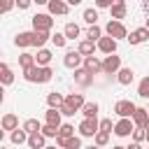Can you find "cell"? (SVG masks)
I'll return each mask as SVG.
<instances>
[{
  "mask_svg": "<svg viewBox=\"0 0 149 149\" xmlns=\"http://www.w3.org/2000/svg\"><path fill=\"white\" fill-rule=\"evenodd\" d=\"M23 77H26V81H33V84H47V81H51L54 70L49 65H33V68L23 70Z\"/></svg>",
  "mask_w": 149,
  "mask_h": 149,
  "instance_id": "1",
  "label": "cell"
},
{
  "mask_svg": "<svg viewBox=\"0 0 149 149\" xmlns=\"http://www.w3.org/2000/svg\"><path fill=\"white\" fill-rule=\"evenodd\" d=\"M105 33H107V35H112L114 40H126V37H128V30H126V26H123L121 21H116V19H109V21H107V26H105Z\"/></svg>",
  "mask_w": 149,
  "mask_h": 149,
  "instance_id": "2",
  "label": "cell"
},
{
  "mask_svg": "<svg viewBox=\"0 0 149 149\" xmlns=\"http://www.w3.org/2000/svg\"><path fill=\"white\" fill-rule=\"evenodd\" d=\"M51 28H54V19H51V14H35V16H33V30L51 33Z\"/></svg>",
  "mask_w": 149,
  "mask_h": 149,
  "instance_id": "3",
  "label": "cell"
},
{
  "mask_svg": "<svg viewBox=\"0 0 149 149\" xmlns=\"http://www.w3.org/2000/svg\"><path fill=\"white\" fill-rule=\"evenodd\" d=\"M98 130H100V121H98L95 116H91V119L84 116V121L79 123V135H81V137H93Z\"/></svg>",
  "mask_w": 149,
  "mask_h": 149,
  "instance_id": "4",
  "label": "cell"
},
{
  "mask_svg": "<svg viewBox=\"0 0 149 149\" xmlns=\"http://www.w3.org/2000/svg\"><path fill=\"white\" fill-rule=\"evenodd\" d=\"M119 70H121V56L107 54L105 61H102V72H105V74H116Z\"/></svg>",
  "mask_w": 149,
  "mask_h": 149,
  "instance_id": "5",
  "label": "cell"
},
{
  "mask_svg": "<svg viewBox=\"0 0 149 149\" xmlns=\"http://www.w3.org/2000/svg\"><path fill=\"white\" fill-rule=\"evenodd\" d=\"M133 130H135L133 119H119L114 123V135H119V137H128V135H133Z\"/></svg>",
  "mask_w": 149,
  "mask_h": 149,
  "instance_id": "6",
  "label": "cell"
},
{
  "mask_svg": "<svg viewBox=\"0 0 149 149\" xmlns=\"http://www.w3.org/2000/svg\"><path fill=\"white\" fill-rule=\"evenodd\" d=\"M135 105L130 102V100H119L116 105H114V112L121 116V119H133V114H135Z\"/></svg>",
  "mask_w": 149,
  "mask_h": 149,
  "instance_id": "7",
  "label": "cell"
},
{
  "mask_svg": "<svg viewBox=\"0 0 149 149\" xmlns=\"http://www.w3.org/2000/svg\"><path fill=\"white\" fill-rule=\"evenodd\" d=\"M49 14L51 16H65L68 12H70V5H68V0H49Z\"/></svg>",
  "mask_w": 149,
  "mask_h": 149,
  "instance_id": "8",
  "label": "cell"
},
{
  "mask_svg": "<svg viewBox=\"0 0 149 149\" xmlns=\"http://www.w3.org/2000/svg\"><path fill=\"white\" fill-rule=\"evenodd\" d=\"M81 63H84V56H81L79 51H74V49H72V51H68V54H65V58H63V65H65V68H70V70H77Z\"/></svg>",
  "mask_w": 149,
  "mask_h": 149,
  "instance_id": "9",
  "label": "cell"
},
{
  "mask_svg": "<svg viewBox=\"0 0 149 149\" xmlns=\"http://www.w3.org/2000/svg\"><path fill=\"white\" fill-rule=\"evenodd\" d=\"M98 49H100L102 54H116V40H114L112 35H105V37L98 40Z\"/></svg>",
  "mask_w": 149,
  "mask_h": 149,
  "instance_id": "10",
  "label": "cell"
},
{
  "mask_svg": "<svg viewBox=\"0 0 149 149\" xmlns=\"http://www.w3.org/2000/svg\"><path fill=\"white\" fill-rule=\"evenodd\" d=\"M84 68L91 74H98V72H102V61L98 56H84Z\"/></svg>",
  "mask_w": 149,
  "mask_h": 149,
  "instance_id": "11",
  "label": "cell"
},
{
  "mask_svg": "<svg viewBox=\"0 0 149 149\" xmlns=\"http://www.w3.org/2000/svg\"><path fill=\"white\" fill-rule=\"evenodd\" d=\"M74 81H77L79 86H91V84H93V74H91L86 68H77V70H74Z\"/></svg>",
  "mask_w": 149,
  "mask_h": 149,
  "instance_id": "12",
  "label": "cell"
},
{
  "mask_svg": "<svg viewBox=\"0 0 149 149\" xmlns=\"http://www.w3.org/2000/svg\"><path fill=\"white\" fill-rule=\"evenodd\" d=\"M130 44H142L144 40H149V28L144 26V28H137V30H133L128 37H126Z\"/></svg>",
  "mask_w": 149,
  "mask_h": 149,
  "instance_id": "13",
  "label": "cell"
},
{
  "mask_svg": "<svg viewBox=\"0 0 149 149\" xmlns=\"http://www.w3.org/2000/svg\"><path fill=\"white\" fill-rule=\"evenodd\" d=\"M126 12H128V7H126V0H116V2L109 7V14H112V19H116V21L126 19Z\"/></svg>",
  "mask_w": 149,
  "mask_h": 149,
  "instance_id": "14",
  "label": "cell"
},
{
  "mask_svg": "<svg viewBox=\"0 0 149 149\" xmlns=\"http://www.w3.org/2000/svg\"><path fill=\"white\" fill-rule=\"evenodd\" d=\"M65 105H68V107H72L74 112H79L86 102H84V95H81V93H70V95L65 98Z\"/></svg>",
  "mask_w": 149,
  "mask_h": 149,
  "instance_id": "15",
  "label": "cell"
},
{
  "mask_svg": "<svg viewBox=\"0 0 149 149\" xmlns=\"http://www.w3.org/2000/svg\"><path fill=\"white\" fill-rule=\"evenodd\" d=\"M61 109L58 107H49L47 109V114H44V121L47 123H51V126H56V128H61Z\"/></svg>",
  "mask_w": 149,
  "mask_h": 149,
  "instance_id": "16",
  "label": "cell"
},
{
  "mask_svg": "<svg viewBox=\"0 0 149 149\" xmlns=\"http://www.w3.org/2000/svg\"><path fill=\"white\" fill-rule=\"evenodd\" d=\"M33 37H35V30H33V33H19V35L14 37V44H16V47H21V49L33 47Z\"/></svg>",
  "mask_w": 149,
  "mask_h": 149,
  "instance_id": "17",
  "label": "cell"
},
{
  "mask_svg": "<svg viewBox=\"0 0 149 149\" xmlns=\"http://www.w3.org/2000/svg\"><path fill=\"white\" fill-rule=\"evenodd\" d=\"M56 144H58L61 149H81V137L72 135V137H68V140H56Z\"/></svg>",
  "mask_w": 149,
  "mask_h": 149,
  "instance_id": "18",
  "label": "cell"
},
{
  "mask_svg": "<svg viewBox=\"0 0 149 149\" xmlns=\"http://www.w3.org/2000/svg\"><path fill=\"white\" fill-rule=\"evenodd\" d=\"M133 121H135V126L144 128V126L149 123V112H147L144 107H137V109H135V114H133Z\"/></svg>",
  "mask_w": 149,
  "mask_h": 149,
  "instance_id": "19",
  "label": "cell"
},
{
  "mask_svg": "<svg viewBox=\"0 0 149 149\" xmlns=\"http://www.w3.org/2000/svg\"><path fill=\"white\" fill-rule=\"evenodd\" d=\"M44 140H47V137H44L42 133H30V135H28V147H30V149H44V147H47Z\"/></svg>",
  "mask_w": 149,
  "mask_h": 149,
  "instance_id": "20",
  "label": "cell"
},
{
  "mask_svg": "<svg viewBox=\"0 0 149 149\" xmlns=\"http://www.w3.org/2000/svg\"><path fill=\"white\" fill-rule=\"evenodd\" d=\"M95 49H98V44H95L93 40H84V42H79V47H77V51H79L81 56H93Z\"/></svg>",
  "mask_w": 149,
  "mask_h": 149,
  "instance_id": "21",
  "label": "cell"
},
{
  "mask_svg": "<svg viewBox=\"0 0 149 149\" xmlns=\"http://www.w3.org/2000/svg\"><path fill=\"white\" fill-rule=\"evenodd\" d=\"M133 77H135V72H133L130 68H121V70L116 72V79H119L121 86H128V84L133 81Z\"/></svg>",
  "mask_w": 149,
  "mask_h": 149,
  "instance_id": "22",
  "label": "cell"
},
{
  "mask_svg": "<svg viewBox=\"0 0 149 149\" xmlns=\"http://www.w3.org/2000/svg\"><path fill=\"white\" fill-rule=\"evenodd\" d=\"M0 123H2V130H16V128H19V119H16V114H5Z\"/></svg>",
  "mask_w": 149,
  "mask_h": 149,
  "instance_id": "23",
  "label": "cell"
},
{
  "mask_svg": "<svg viewBox=\"0 0 149 149\" xmlns=\"http://www.w3.org/2000/svg\"><path fill=\"white\" fill-rule=\"evenodd\" d=\"M19 65H21L23 70H28V68H33V65H37V58H35L33 54H28V51H23V54L19 56Z\"/></svg>",
  "mask_w": 149,
  "mask_h": 149,
  "instance_id": "24",
  "label": "cell"
},
{
  "mask_svg": "<svg viewBox=\"0 0 149 149\" xmlns=\"http://www.w3.org/2000/svg\"><path fill=\"white\" fill-rule=\"evenodd\" d=\"M0 79H2V84H5V86H9V84L14 81V72H12V68H9L7 63H2V65H0Z\"/></svg>",
  "mask_w": 149,
  "mask_h": 149,
  "instance_id": "25",
  "label": "cell"
},
{
  "mask_svg": "<svg viewBox=\"0 0 149 149\" xmlns=\"http://www.w3.org/2000/svg\"><path fill=\"white\" fill-rule=\"evenodd\" d=\"M72 135H74V126H72V123H61L56 140H68V137H72Z\"/></svg>",
  "mask_w": 149,
  "mask_h": 149,
  "instance_id": "26",
  "label": "cell"
},
{
  "mask_svg": "<svg viewBox=\"0 0 149 149\" xmlns=\"http://www.w3.org/2000/svg\"><path fill=\"white\" fill-rule=\"evenodd\" d=\"M63 102H65V98H63L61 93H56V91L47 95V105H49V107H63Z\"/></svg>",
  "mask_w": 149,
  "mask_h": 149,
  "instance_id": "27",
  "label": "cell"
},
{
  "mask_svg": "<svg viewBox=\"0 0 149 149\" xmlns=\"http://www.w3.org/2000/svg\"><path fill=\"white\" fill-rule=\"evenodd\" d=\"M23 130H26L28 135H30V133H40V130H42V126H40V121H37V119H26V121H23Z\"/></svg>",
  "mask_w": 149,
  "mask_h": 149,
  "instance_id": "28",
  "label": "cell"
},
{
  "mask_svg": "<svg viewBox=\"0 0 149 149\" xmlns=\"http://www.w3.org/2000/svg\"><path fill=\"white\" fill-rule=\"evenodd\" d=\"M12 142H14V144H23V142H28V133L23 130V126L16 128V130H12Z\"/></svg>",
  "mask_w": 149,
  "mask_h": 149,
  "instance_id": "29",
  "label": "cell"
},
{
  "mask_svg": "<svg viewBox=\"0 0 149 149\" xmlns=\"http://www.w3.org/2000/svg\"><path fill=\"white\" fill-rule=\"evenodd\" d=\"M102 37V28L95 23V26H88V30H86V40H93V42H98Z\"/></svg>",
  "mask_w": 149,
  "mask_h": 149,
  "instance_id": "30",
  "label": "cell"
},
{
  "mask_svg": "<svg viewBox=\"0 0 149 149\" xmlns=\"http://www.w3.org/2000/svg\"><path fill=\"white\" fill-rule=\"evenodd\" d=\"M47 40H51V35L49 33H40V30H35V37H33V47H44L47 44Z\"/></svg>",
  "mask_w": 149,
  "mask_h": 149,
  "instance_id": "31",
  "label": "cell"
},
{
  "mask_svg": "<svg viewBox=\"0 0 149 149\" xmlns=\"http://www.w3.org/2000/svg\"><path fill=\"white\" fill-rule=\"evenodd\" d=\"M35 58H37V65H49L54 56H51V51H49V49H40Z\"/></svg>",
  "mask_w": 149,
  "mask_h": 149,
  "instance_id": "32",
  "label": "cell"
},
{
  "mask_svg": "<svg viewBox=\"0 0 149 149\" xmlns=\"http://www.w3.org/2000/svg\"><path fill=\"white\" fill-rule=\"evenodd\" d=\"M98 109H100V105H98V102H86V105L81 107V114H84L86 119H91V116H95V114H98Z\"/></svg>",
  "mask_w": 149,
  "mask_h": 149,
  "instance_id": "33",
  "label": "cell"
},
{
  "mask_svg": "<svg viewBox=\"0 0 149 149\" xmlns=\"http://www.w3.org/2000/svg\"><path fill=\"white\" fill-rule=\"evenodd\" d=\"M84 21H86L88 26H95V23H98V9H93V7L84 9Z\"/></svg>",
  "mask_w": 149,
  "mask_h": 149,
  "instance_id": "34",
  "label": "cell"
},
{
  "mask_svg": "<svg viewBox=\"0 0 149 149\" xmlns=\"http://www.w3.org/2000/svg\"><path fill=\"white\" fill-rule=\"evenodd\" d=\"M63 33H65L68 40H74V37H79V26L70 21V23H65V30H63Z\"/></svg>",
  "mask_w": 149,
  "mask_h": 149,
  "instance_id": "35",
  "label": "cell"
},
{
  "mask_svg": "<svg viewBox=\"0 0 149 149\" xmlns=\"http://www.w3.org/2000/svg\"><path fill=\"white\" fill-rule=\"evenodd\" d=\"M93 142H95L98 147H105V144L109 142V133H107V130H98V133L93 135Z\"/></svg>",
  "mask_w": 149,
  "mask_h": 149,
  "instance_id": "36",
  "label": "cell"
},
{
  "mask_svg": "<svg viewBox=\"0 0 149 149\" xmlns=\"http://www.w3.org/2000/svg\"><path fill=\"white\" fill-rule=\"evenodd\" d=\"M137 95H140V98H149V77H144V79L137 84Z\"/></svg>",
  "mask_w": 149,
  "mask_h": 149,
  "instance_id": "37",
  "label": "cell"
},
{
  "mask_svg": "<svg viewBox=\"0 0 149 149\" xmlns=\"http://www.w3.org/2000/svg\"><path fill=\"white\" fill-rule=\"evenodd\" d=\"M40 133H42L44 137H56V135H58V128H56V126H51V123H44Z\"/></svg>",
  "mask_w": 149,
  "mask_h": 149,
  "instance_id": "38",
  "label": "cell"
},
{
  "mask_svg": "<svg viewBox=\"0 0 149 149\" xmlns=\"http://www.w3.org/2000/svg\"><path fill=\"white\" fill-rule=\"evenodd\" d=\"M51 42H54V47H65V42H68V37H65V33H56V35H51Z\"/></svg>",
  "mask_w": 149,
  "mask_h": 149,
  "instance_id": "39",
  "label": "cell"
},
{
  "mask_svg": "<svg viewBox=\"0 0 149 149\" xmlns=\"http://www.w3.org/2000/svg\"><path fill=\"white\" fill-rule=\"evenodd\" d=\"M133 140H135V142H142V140H147V128H140V126H135V130H133Z\"/></svg>",
  "mask_w": 149,
  "mask_h": 149,
  "instance_id": "40",
  "label": "cell"
},
{
  "mask_svg": "<svg viewBox=\"0 0 149 149\" xmlns=\"http://www.w3.org/2000/svg\"><path fill=\"white\" fill-rule=\"evenodd\" d=\"M100 130H107V133H112V130H114V123H112V119H102V121H100Z\"/></svg>",
  "mask_w": 149,
  "mask_h": 149,
  "instance_id": "41",
  "label": "cell"
},
{
  "mask_svg": "<svg viewBox=\"0 0 149 149\" xmlns=\"http://www.w3.org/2000/svg\"><path fill=\"white\" fill-rule=\"evenodd\" d=\"M14 5H16V0H2V7H0V9H2V14L12 12V7H14Z\"/></svg>",
  "mask_w": 149,
  "mask_h": 149,
  "instance_id": "42",
  "label": "cell"
},
{
  "mask_svg": "<svg viewBox=\"0 0 149 149\" xmlns=\"http://www.w3.org/2000/svg\"><path fill=\"white\" fill-rule=\"evenodd\" d=\"M58 109H61V114H63V116H74V114H77V112H74L72 107H68L65 102H63V107H58Z\"/></svg>",
  "mask_w": 149,
  "mask_h": 149,
  "instance_id": "43",
  "label": "cell"
},
{
  "mask_svg": "<svg viewBox=\"0 0 149 149\" xmlns=\"http://www.w3.org/2000/svg\"><path fill=\"white\" fill-rule=\"evenodd\" d=\"M116 0H95V7L98 9H105V7H112Z\"/></svg>",
  "mask_w": 149,
  "mask_h": 149,
  "instance_id": "44",
  "label": "cell"
},
{
  "mask_svg": "<svg viewBox=\"0 0 149 149\" xmlns=\"http://www.w3.org/2000/svg\"><path fill=\"white\" fill-rule=\"evenodd\" d=\"M30 2H33V0H16V7H19V9H28Z\"/></svg>",
  "mask_w": 149,
  "mask_h": 149,
  "instance_id": "45",
  "label": "cell"
},
{
  "mask_svg": "<svg viewBox=\"0 0 149 149\" xmlns=\"http://www.w3.org/2000/svg\"><path fill=\"white\" fill-rule=\"evenodd\" d=\"M128 149H142V144H140V142H135V140H133V144H128Z\"/></svg>",
  "mask_w": 149,
  "mask_h": 149,
  "instance_id": "46",
  "label": "cell"
},
{
  "mask_svg": "<svg viewBox=\"0 0 149 149\" xmlns=\"http://www.w3.org/2000/svg\"><path fill=\"white\" fill-rule=\"evenodd\" d=\"M142 12H147V14H149V0H142Z\"/></svg>",
  "mask_w": 149,
  "mask_h": 149,
  "instance_id": "47",
  "label": "cell"
},
{
  "mask_svg": "<svg viewBox=\"0 0 149 149\" xmlns=\"http://www.w3.org/2000/svg\"><path fill=\"white\" fill-rule=\"evenodd\" d=\"M35 5H49V0H33Z\"/></svg>",
  "mask_w": 149,
  "mask_h": 149,
  "instance_id": "48",
  "label": "cell"
},
{
  "mask_svg": "<svg viewBox=\"0 0 149 149\" xmlns=\"http://www.w3.org/2000/svg\"><path fill=\"white\" fill-rule=\"evenodd\" d=\"M81 0H68V5H79Z\"/></svg>",
  "mask_w": 149,
  "mask_h": 149,
  "instance_id": "49",
  "label": "cell"
},
{
  "mask_svg": "<svg viewBox=\"0 0 149 149\" xmlns=\"http://www.w3.org/2000/svg\"><path fill=\"white\" fill-rule=\"evenodd\" d=\"M86 149H100V147H98V144L93 142V144H91V147H86Z\"/></svg>",
  "mask_w": 149,
  "mask_h": 149,
  "instance_id": "50",
  "label": "cell"
},
{
  "mask_svg": "<svg viewBox=\"0 0 149 149\" xmlns=\"http://www.w3.org/2000/svg\"><path fill=\"white\" fill-rule=\"evenodd\" d=\"M112 149H128V147H121V144H116V147H112Z\"/></svg>",
  "mask_w": 149,
  "mask_h": 149,
  "instance_id": "51",
  "label": "cell"
},
{
  "mask_svg": "<svg viewBox=\"0 0 149 149\" xmlns=\"http://www.w3.org/2000/svg\"><path fill=\"white\" fill-rule=\"evenodd\" d=\"M144 128H147V142H149V123H147V126H144Z\"/></svg>",
  "mask_w": 149,
  "mask_h": 149,
  "instance_id": "52",
  "label": "cell"
},
{
  "mask_svg": "<svg viewBox=\"0 0 149 149\" xmlns=\"http://www.w3.org/2000/svg\"><path fill=\"white\" fill-rule=\"evenodd\" d=\"M147 28H149V14H147Z\"/></svg>",
  "mask_w": 149,
  "mask_h": 149,
  "instance_id": "53",
  "label": "cell"
},
{
  "mask_svg": "<svg viewBox=\"0 0 149 149\" xmlns=\"http://www.w3.org/2000/svg\"><path fill=\"white\" fill-rule=\"evenodd\" d=\"M44 149H56V147H44Z\"/></svg>",
  "mask_w": 149,
  "mask_h": 149,
  "instance_id": "54",
  "label": "cell"
},
{
  "mask_svg": "<svg viewBox=\"0 0 149 149\" xmlns=\"http://www.w3.org/2000/svg\"><path fill=\"white\" fill-rule=\"evenodd\" d=\"M2 149H5V147H2Z\"/></svg>",
  "mask_w": 149,
  "mask_h": 149,
  "instance_id": "55",
  "label": "cell"
}]
</instances>
